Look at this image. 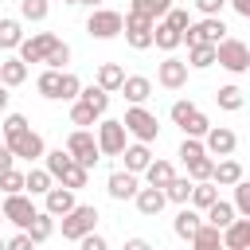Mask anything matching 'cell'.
<instances>
[{"label": "cell", "mask_w": 250, "mask_h": 250, "mask_svg": "<svg viewBox=\"0 0 250 250\" xmlns=\"http://www.w3.org/2000/svg\"><path fill=\"white\" fill-rule=\"evenodd\" d=\"M215 62L227 66L230 74H246V70H250V47H246L242 39H227V35H223V39L215 43Z\"/></svg>", "instance_id": "1"}, {"label": "cell", "mask_w": 250, "mask_h": 250, "mask_svg": "<svg viewBox=\"0 0 250 250\" xmlns=\"http://www.w3.org/2000/svg\"><path fill=\"white\" fill-rule=\"evenodd\" d=\"M98 227V207L94 203H74L66 215H62V238L66 242H78L86 230Z\"/></svg>", "instance_id": "2"}, {"label": "cell", "mask_w": 250, "mask_h": 250, "mask_svg": "<svg viewBox=\"0 0 250 250\" xmlns=\"http://www.w3.org/2000/svg\"><path fill=\"white\" fill-rule=\"evenodd\" d=\"M152 23H156V20H148V16H141V12H129V16H121L125 43H129L133 51H148V47H152Z\"/></svg>", "instance_id": "3"}, {"label": "cell", "mask_w": 250, "mask_h": 250, "mask_svg": "<svg viewBox=\"0 0 250 250\" xmlns=\"http://www.w3.org/2000/svg\"><path fill=\"white\" fill-rule=\"evenodd\" d=\"M121 125H125V133H133L137 141H156L160 137V125H156V117L145 109V105H129L125 109V117H121Z\"/></svg>", "instance_id": "4"}, {"label": "cell", "mask_w": 250, "mask_h": 250, "mask_svg": "<svg viewBox=\"0 0 250 250\" xmlns=\"http://www.w3.org/2000/svg\"><path fill=\"white\" fill-rule=\"evenodd\" d=\"M227 35V23L219 20V16H203L199 23H188L184 31H180V39L191 47V43H219Z\"/></svg>", "instance_id": "5"}, {"label": "cell", "mask_w": 250, "mask_h": 250, "mask_svg": "<svg viewBox=\"0 0 250 250\" xmlns=\"http://www.w3.org/2000/svg\"><path fill=\"white\" fill-rule=\"evenodd\" d=\"M66 152L82 164V168H94L98 160H102V152H98V141H94V133H86V129H74L70 137H66Z\"/></svg>", "instance_id": "6"}, {"label": "cell", "mask_w": 250, "mask_h": 250, "mask_svg": "<svg viewBox=\"0 0 250 250\" xmlns=\"http://www.w3.org/2000/svg\"><path fill=\"white\" fill-rule=\"evenodd\" d=\"M86 31H90L94 39H113V35H121V12H113V8H94L90 20H86Z\"/></svg>", "instance_id": "7"}, {"label": "cell", "mask_w": 250, "mask_h": 250, "mask_svg": "<svg viewBox=\"0 0 250 250\" xmlns=\"http://www.w3.org/2000/svg\"><path fill=\"white\" fill-rule=\"evenodd\" d=\"M125 137H129V133H125V125L109 117V121H102V125H98V137H94V141H98V152H102V156H121Z\"/></svg>", "instance_id": "8"}, {"label": "cell", "mask_w": 250, "mask_h": 250, "mask_svg": "<svg viewBox=\"0 0 250 250\" xmlns=\"http://www.w3.org/2000/svg\"><path fill=\"white\" fill-rule=\"evenodd\" d=\"M0 211H4V223L27 227V223H31V215H35V203H31V195H23V191H8V195H4V203H0Z\"/></svg>", "instance_id": "9"}, {"label": "cell", "mask_w": 250, "mask_h": 250, "mask_svg": "<svg viewBox=\"0 0 250 250\" xmlns=\"http://www.w3.org/2000/svg\"><path fill=\"white\" fill-rule=\"evenodd\" d=\"M203 148H207V156H230V152L238 148V137H234V129H227V125H211V129L203 133Z\"/></svg>", "instance_id": "10"}, {"label": "cell", "mask_w": 250, "mask_h": 250, "mask_svg": "<svg viewBox=\"0 0 250 250\" xmlns=\"http://www.w3.org/2000/svg\"><path fill=\"white\" fill-rule=\"evenodd\" d=\"M8 148L16 152V160H39L47 148H43V137L31 133V129H20L16 137H8Z\"/></svg>", "instance_id": "11"}, {"label": "cell", "mask_w": 250, "mask_h": 250, "mask_svg": "<svg viewBox=\"0 0 250 250\" xmlns=\"http://www.w3.org/2000/svg\"><path fill=\"white\" fill-rule=\"evenodd\" d=\"M55 43H59L55 31H39V35H31V39H20V59H23V62H43Z\"/></svg>", "instance_id": "12"}, {"label": "cell", "mask_w": 250, "mask_h": 250, "mask_svg": "<svg viewBox=\"0 0 250 250\" xmlns=\"http://www.w3.org/2000/svg\"><path fill=\"white\" fill-rule=\"evenodd\" d=\"M156 82H160L164 90H180V86H188V62L176 59V55H168V59L156 66Z\"/></svg>", "instance_id": "13"}, {"label": "cell", "mask_w": 250, "mask_h": 250, "mask_svg": "<svg viewBox=\"0 0 250 250\" xmlns=\"http://www.w3.org/2000/svg\"><path fill=\"white\" fill-rule=\"evenodd\" d=\"M133 203H137V211H141L145 219H156L168 199H164V188H152V184H148V188H137V191H133Z\"/></svg>", "instance_id": "14"}, {"label": "cell", "mask_w": 250, "mask_h": 250, "mask_svg": "<svg viewBox=\"0 0 250 250\" xmlns=\"http://www.w3.org/2000/svg\"><path fill=\"white\" fill-rule=\"evenodd\" d=\"M117 90H121V94H125V98H129L133 105H145V102L152 98V82H148L145 74H125Z\"/></svg>", "instance_id": "15"}, {"label": "cell", "mask_w": 250, "mask_h": 250, "mask_svg": "<svg viewBox=\"0 0 250 250\" xmlns=\"http://www.w3.org/2000/svg\"><path fill=\"white\" fill-rule=\"evenodd\" d=\"M141 184H137V172H109V180H105V191H109V199H133V191H137Z\"/></svg>", "instance_id": "16"}, {"label": "cell", "mask_w": 250, "mask_h": 250, "mask_svg": "<svg viewBox=\"0 0 250 250\" xmlns=\"http://www.w3.org/2000/svg\"><path fill=\"white\" fill-rule=\"evenodd\" d=\"M70 207H74V191H70V188H55V184H51V188L43 191V211H51L55 219H62Z\"/></svg>", "instance_id": "17"}, {"label": "cell", "mask_w": 250, "mask_h": 250, "mask_svg": "<svg viewBox=\"0 0 250 250\" xmlns=\"http://www.w3.org/2000/svg\"><path fill=\"white\" fill-rule=\"evenodd\" d=\"M223 246L227 250H246L250 246V219L242 215V219H230L227 227H223Z\"/></svg>", "instance_id": "18"}, {"label": "cell", "mask_w": 250, "mask_h": 250, "mask_svg": "<svg viewBox=\"0 0 250 250\" xmlns=\"http://www.w3.org/2000/svg\"><path fill=\"white\" fill-rule=\"evenodd\" d=\"M215 199H219V184H215V180H195V184H191V195H188V203H191V207L207 211Z\"/></svg>", "instance_id": "19"}, {"label": "cell", "mask_w": 250, "mask_h": 250, "mask_svg": "<svg viewBox=\"0 0 250 250\" xmlns=\"http://www.w3.org/2000/svg\"><path fill=\"white\" fill-rule=\"evenodd\" d=\"M23 230L31 234V242H47V238L55 234V215H51V211H35L31 223H27Z\"/></svg>", "instance_id": "20"}, {"label": "cell", "mask_w": 250, "mask_h": 250, "mask_svg": "<svg viewBox=\"0 0 250 250\" xmlns=\"http://www.w3.org/2000/svg\"><path fill=\"white\" fill-rule=\"evenodd\" d=\"M184 39H180V31L168 23V20H160V23H152V47H160V51H176Z\"/></svg>", "instance_id": "21"}, {"label": "cell", "mask_w": 250, "mask_h": 250, "mask_svg": "<svg viewBox=\"0 0 250 250\" xmlns=\"http://www.w3.org/2000/svg\"><path fill=\"white\" fill-rule=\"evenodd\" d=\"M121 156H125V168H129V172H137V176H141V172H145V164L152 160V152H148V145H145V141L125 145V148H121Z\"/></svg>", "instance_id": "22"}, {"label": "cell", "mask_w": 250, "mask_h": 250, "mask_svg": "<svg viewBox=\"0 0 250 250\" xmlns=\"http://www.w3.org/2000/svg\"><path fill=\"white\" fill-rule=\"evenodd\" d=\"M211 180H215V184H223V188H230L234 180H242V164H238V160H230V156H223V160H215Z\"/></svg>", "instance_id": "23"}, {"label": "cell", "mask_w": 250, "mask_h": 250, "mask_svg": "<svg viewBox=\"0 0 250 250\" xmlns=\"http://www.w3.org/2000/svg\"><path fill=\"white\" fill-rule=\"evenodd\" d=\"M199 223H203V219H199V211H191L188 203H180V215H176L172 230H176V238H184V242H188V238L195 234V227H199Z\"/></svg>", "instance_id": "24"}, {"label": "cell", "mask_w": 250, "mask_h": 250, "mask_svg": "<svg viewBox=\"0 0 250 250\" xmlns=\"http://www.w3.org/2000/svg\"><path fill=\"white\" fill-rule=\"evenodd\" d=\"M188 66H195V70L215 66V43H191L188 47Z\"/></svg>", "instance_id": "25"}, {"label": "cell", "mask_w": 250, "mask_h": 250, "mask_svg": "<svg viewBox=\"0 0 250 250\" xmlns=\"http://www.w3.org/2000/svg\"><path fill=\"white\" fill-rule=\"evenodd\" d=\"M86 180H90V168H82L78 160H70L62 172H59V184L62 188H70V191H78V188H86Z\"/></svg>", "instance_id": "26"}, {"label": "cell", "mask_w": 250, "mask_h": 250, "mask_svg": "<svg viewBox=\"0 0 250 250\" xmlns=\"http://www.w3.org/2000/svg\"><path fill=\"white\" fill-rule=\"evenodd\" d=\"M188 242H191V246H199V250H211V246H219V242H223V230H219V227H211V223L203 219Z\"/></svg>", "instance_id": "27"}, {"label": "cell", "mask_w": 250, "mask_h": 250, "mask_svg": "<svg viewBox=\"0 0 250 250\" xmlns=\"http://www.w3.org/2000/svg\"><path fill=\"white\" fill-rule=\"evenodd\" d=\"M23 78H27V62H23V59H4V62H0V82H4L8 90L20 86Z\"/></svg>", "instance_id": "28"}, {"label": "cell", "mask_w": 250, "mask_h": 250, "mask_svg": "<svg viewBox=\"0 0 250 250\" xmlns=\"http://www.w3.org/2000/svg\"><path fill=\"white\" fill-rule=\"evenodd\" d=\"M172 176H176V168H172L168 160H148V164H145V180H148L152 188H164Z\"/></svg>", "instance_id": "29"}, {"label": "cell", "mask_w": 250, "mask_h": 250, "mask_svg": "<svg viewBox=\"0 0 250 250\" xmlns=\"http://www.w3.org/2000/svg\"><path fill=\"white\" fill-rule=\"evenodd\" d=\"M51 184H55V176H51L47 168H31V172H23V191H31V195H43Z\"/></svg>", "instance_id": "30"}, {"label": "cell", "mask_w": 250, "mask_h": 250, "mask_svg": "<svg viewBox=\"0 0 250 250\" xmlns=\"http://www.w3.org/2000/svg\"><path fill=\"white\" fill-rule=\"evenodd\" d=\"M191 176H172L168 184H164V199H172V203H188V195H191Z\"/></svg>", "instance_id": "31"}, {"label": "cell", "mask_w": 250, "mask_h": 250, "mask_svg": "<svg viewBox=\"0 0 250 250\" xmlns=\"http://www.w3.org/2000/svg\"><path fill=\"white\" fill-rule=\"evenodd\" d=\"M121 78H125V70H121L117 62H102V66H98V86H102L105 94H113V90L121 86Z\"/></svg>", "instance_id": "32"}, {"label": "cell", "mask_w": 250, "mask_h": 250, "mask_svg": "<svg viewBox=\"0 0 250 250\" xmlns=\"http://www.w3.org/2000/svg\"><path fill=\"white\" fill-rule=\"evenodd\" d=\"M78 98H82V102H86V105H90L98 117L109 109V94H105L102 86H82V90H78Z\"/></svg>", "instance_id": "33"}, {"label": "cell", "mask_w": 250, "mask_h": 250, "mask_svg": "<svg viewBox=\"0 0 250 250\" xmlns=\"http://www.w3.org/2000/svg\"><path fill=\"white\" fill-rule=\"evenodd\" d=\"M59 74H62V70H51V66H47V70L35 78V90H39L43 98H51V102H59Z\"/></svg>", "instance_id": "34"}, {"label": "cell", "mask_w": 250, "mask_h": 250, "mask_svg": "<svg viewBox=\"0 0 250 250\" xmlns=\"http://www.w3.org/2000/svg\"><path fill=\"white\" fill-rule=\"evenodd\" d=\"M230 219H234V203H223V199H215V203L207 207V223H211V227H219V230H223Z\"/></svg>", "instance_id": "35"}, {"label": "cell", "mask_w": 250, "mask_h": 250, "mask_svg": "<svg viewBox=\"0 0 250 250\" xmlns=\"http://www.w3.org/2000/svg\"><path fill=\"white\" fill-rule=\"evenodd\" d=\"M180 129H184V137H203V133L211 129V121H207V117H203L199 109H191V113H188V117L180 121Z\"/></svg>", "instance_id": "36"}, {"label": "cell", "mask_w": 250, "mask_h": 250, "mask_svg": "<svg viewBox=\"0 0 250 250\" xmlns=\"http://www.w3.org/2000/svg\"><path fill=\"white\" fill-rule=\"evenodd\" d=\"M230 188H234V215H246V219H250V180L242 176V180H234Z\"/></svg>", "instance_id": "37"}, {"label": "cell", "mask_w": 250, "mask_h": 250, "mask_svg": "<svg viewBox=\"0 0 250 250\" xmlns=\"http://www.w3.org/2000/svg\"><path fill=\"white\" fill-rule=\"evenodd\" d=\"M20 39H23L20 20H0V47H4V51H12V47H20Z\"/></svg>", "instance_id": "38"}, {"label": "cell", "mask_w": 250, "mask_h": 250, "mask_svg": "<svg viewBox=\"0 0 250 250\" xmlns=\"http://www.w3.org/2000/svg\"><path fill=\"white\" fill-rule=\"evenodd\" d=\"M168 8H172V0H133L129 12H141V16H148V20H160Z\"/></svg>", "instance_id": "39"}, {"label": "cell", "mask_w": 250, "mask_h": 250, "mask_svg": "<svg viewBox=\"0 0 250 250\" xmlns=\"http://www.w3.org/2000/svg\"><path fill=\"white\" fill-rule=\"evenodd\" d=\"M47 12H51V4H47V0H20V16H23V20H31V23L47 20Z\"/></svg>", "instance_id": "40"}, {"label": "cell", "mask_w": 250, "mask_h": 250, "mask_svg": "<svg viewBox=\"0 0 250 250\" xmlns=\"http://www.w3.org/2000/svg\"><path fill=\"white\" fill-rule=\"evenodd\" d=\"M78 90H82V82H78V74H70V70H62V74H59V98H62V102H74V98H78Z\"/></svg>", "instance_id": "41"}, {"label": "cell", "mask_w": 250, "mask_h": 250, "mask_svg": "<svg viewBox=\"0 0 250 250\" xmlns=\"http://www.w3.org/2000/svg\"><path fill=\"white\" fill-rule=\"evenodd\" d=\"M215 98H219V109H230V113L242 109V90H238V86H219Z\"/></svg>", "instance_id": "42"}, {"label": "cell", "mask_w": 250, "mask_h": 250, "mask_svg": "<svg viewBox=\"0 0 250 250\" xmlns=\"http://www.w3.org/2000/svg\"><path fill=\"white\" fill-rule=\"evenodd\" d=\"M211 168H215V160H211L207 152H199L195 160H188V176H191V180H211Z\"/></svg>", "instance_id": "43"}, {"label": "cell", "mask_w": 250, "mask_h": 250, "mask_svg": "<svg viewBox=\"0 0 250 250\" xmlns=\"http://www.w3.org/2000/svg\"><path fill=\"white\" fill-rule=\"evenodd\" d=\"M43 62H47V66H51V70H62V66H66V62H70V47H66V43H62V39H59V43H55V47H51V51H47V59H43Z\"/></svg>", "instance_id": "44"}, {"label": "cell", "mask_w": 250, "mask_h": 250, "mask_svg": "<svg viewBox=\"0 0 250 250\" xmlns=\"http://www.w3.org/2000/svg\"><path fill=\"white\" fill-rule=\"evenodd\" d=\"M94 117H98V113H94V109H90V105H86L82 98H78V102L70 105V121H74L78 129H86V125H94Z\"/></svg>", "instance_id": "45"}, {"label": "cell", "mask_w": 250, "mask_h": 250, "mask_svg": "<svg viewBox=\"0 0 250 250\" xmlns=\"http://www.w3.org/2000/svg\"><path fill=\"white\" fill-rule=\"evenodd\" d=\"M43 156H47V172H51L55 180H59V172H62V168H66V164L74 160V156H70L66 148H55V152H43Z\"/></svg>", "instance_id": "46"}, {"label": "cell", "mask_w": 250, "mask_h": 250, "mask_svg": "<svg viewBox=\"0 0 250 250\" xmlns=\"http://www.w3.org/2000/svg\"><path fill=\"white\" fill-rule=\"evenodd\" d=\"M0 191H4V195H8V191H23V172L4 168V172H0Z\"/></svg>", "instance_id": "47"}, {"label": "cell", "mask_w": 250, "mask_h": 250, "mask_svg": "<svg viewBox=\"0 0 250 250\" xmlns=\"http://www.w3.org/2000/svg\"><path fill=\"white\" fill-rule=\"evenodd\" d=\"M20 129H27V117H23V113H8V117H4V125H0V137L8 141V137H16Z\"/></svg>", "instance_id": "48"}, {"label": "cell", "mask_w": 250, "mask_h": 250, "mask_svg": "<svg viewBox=\"0 0 250 250\" xmlns=\"http://www.w3.org/2000/svg\"><path fill=\"white\" fill-rule=\"evenodd\" d=\"M199 152H207V148H203V141H199V137H184V145H180V152H176V156L188 164V160H195Z\"/></svg>", "instance_id": "49"}, {"label": "cell", "mask_w": 250, "mask_h": 250, "mask_svg": "<svg viewBox=\"0 0 250 250\" xmlns=\"http://www.w3.org/2000/svg\"><path fill=\"white\" fill-rule=\"evenodd\" d=\"M160 20H168V23H172V27H176V31H184V27H188V23H191V16H188V12H184V8H168V12H164V16H160Z\"/></svg>", "instance_id": "50"}, {"label": "cell", "mask_w": 250, "mask_h": 250, "mask_svg": "<svg viewBox=\"0 0 250 250\" xmlns=\"http://www.w3.org/2000/svg\"><path fill=\"white\" fill-rule=\"evenodd\" d=\"M191 109H195V102H188V98H180V102H172V109H168V113H172V121L180 125V121H184V117H188Z\"/></svg>", "instance_id": "51"}, {"label": "cell", "mask_w": 250, "mask_h": 250, "mask_svg": "<svg viewBox=\"0 0 250 250\" xmlns=\"http://www.w3.org/2000/svg\"><path fill=\"white\" fill-rule=\"evenodd\" d=\"M31 246H35V242H31V234H27V230H20V234H12V238H8V246H4V250H31Z\"/></svg>", "instance_id": "52"}, {"label": "cell", "mask_w": 250, "mask_h": 250, "mask_svg": "<svg viewBox=\"0 0 250 250\" xmlns=\"http://www.w3.org/2000/svg\"><path fill=\"white\" fill-rule=\"evenodd\" d=\"M78 246H82V250H105V238L94 234V230H86V234L78 238Z\"/></svg>", "instance_id": "53"}, {"label": "cell", "mask_w": 250, "mask_h": 250, "mask_svg": "<svg viewBox=\"0 0 250 250\" xmlns=\"http://www.w3.org/2000/svg\"><path fill=\"white\" fill-rule=\"evenodd\" d=\"M223 4H227V0H195V8H199L203 16H219V12H223Z\"/></svg>", "instance_id": "54"}, {"label": "cell", "mask_w": 250, "mask_h": 250, "mask_svg": "<svg viewBox=\"0 0 250 250\" xmlns=\"http://www.w3.org/2000/svg\"><path fill=\"white\" fill-rule=\"evenodd\" d=\"M12 164H16V152H12V148H8V141H4V145H0V172H4V168H12Z\"/></svg>", "instance_id": "55"}, {"label": "cell", "mask_w": 250, "mask_h": 250, "mask_svg": "<svg viewBox=\"0 0 250 250\" xmlns=\"http://www.w3.org/2000/svg\"><path fill=\"white\" fill-rule=\"evenodd\" d=\"M227 4H230V8H234L242 20H250V0H227Z\"/></svg>", "instance_id": "56"}, {"label": "cell", "mask_w": 250, "mask_h": 250, "mask_svg": "<svg viewBox=\"0 0 250 250\" xmlns=\"http://www.w3.org/2000/svg\"><path fill=\"white\" fill-rule=\"evenodd\" d=\"M125 250H148V242H145V238H129V242H125Z\"/></svg>", "instance_id": "57"}, {"label": "cell", "mask_w": 250, "mask_h": 250, "mask_svg": "<svg viewBox=\"0 0 250 250\" xmlns=\"http://www.w3.org/2000/svg\"><path fill=\"white\" fill-rule=\"evenodd\" d=\"M8 98H12V94H8V86H4V82H0V113H4V109H8Z\"/></svg>", "instance_id": "58"}, {"label": "cell", "mask_w": 250, "mask_h": 250, "mask_svg": "<svg viewBox=\"0 0 250 250\" xmlns=\"http://www.w3.org/2000/svg\"><path fill=\"white\" fill-rule=\"evenodd\" d=\"M78 4H90V8H98V4H102V0H78Z\"/></svg>", "instance_id": "59"}, {"label": "cell", "mask_w": 250, "mask_h": 250, "mask_svg": "<svg viewBox=\"0 0 250 250\" xmlns=\"http://www.w3.org/2000/svg\"><path fill=\"white\" fill-rule=\"evenodd\" d=\"M0 223H4V211H0Z\"/></svg>", "instance_id": "60"}, {"label": "cell", "mask_w": 250, "mask_h": 250, "mask_svg": "<svg viewBox=\"0 0 250 250\" xmlns=\"http://www.w3.org/2000/svg\"><path fill=\"white\" fill-rule=\"evenodd\" d=\"M66 4H78V0H66Z\"/></svg>", "instance_id": "61"}]
</instances>
